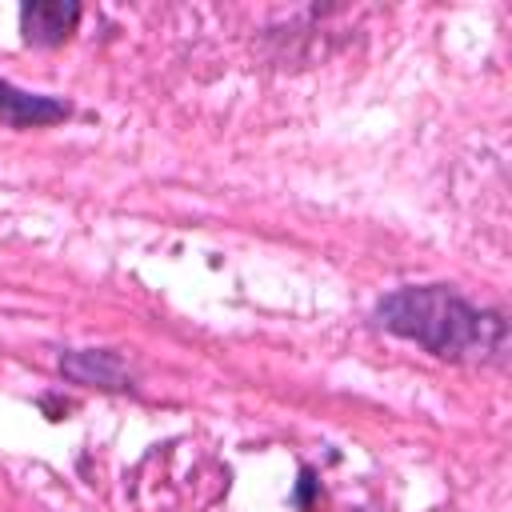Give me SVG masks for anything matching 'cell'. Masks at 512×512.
Listing matches in <instances>:
<instances>
[{
    "mask_svg": "<svg viewBox=\"0 0 512 512\" xmlns=\"http://www.w3.org/2000/svg\"><path fill=\"white\" fill-rule=\"evenodd\" d=\"M376 324L440 360H492L508 340L500 312H484L444 284H412L388 292L376 304Z\"/></svg>",
    "mask_w": 512,
    "mask_h": 512,
    "instance_id": "6da1fadb",
    "label": "cell"
},
{
    "mask_svg": "<svg viewBox=\"0 0 512 512\" xmlns=\"http://www.w3.org/2000/svg\"><path fill=\"white\" fill-rule=\"evenodd\" d=\"M60 372L76 384H88V388H104V392H124L128 388V368L116 352H104V348H76V352H64L60 356Z\"/></svg>",
    "mask_w": 512,
    "mask_h": 512,
    "instance_id": "7a4b0ae2",
    "label": "cell"
},
{
    "mask_svg": "<svg viewBox=\"0 0 512 512\" xmlns=\"http://www.w3.org/2000/svg\"><path fill=\"white\" fill-rule=\"evenodd\" d=\"M20 20H24V40L28 44L52 48V44L68 40V32L76 28L80 4H72V0L68 4L64 0H32V4H24Z\"/></svg>",
    "mask_w": 512,
    "mask_h": 512,
    "instance_id": "3957f363",
    "label": "cell"
},
{
    "mask_svg": "<svg viewBox=\"0 0 512 512\" xmlns=\"http://www.w3.org/2000/svg\"><path fill=\"white\" fill-rule=\"evenodd\" d=\"M68 116V104L64 100H52V96H36V92H20L12 88L8 80H0V120L4 124H16V128H44V124H56Z\"/></svg>",
    "mask_w": 512,
    "mask_h": 512,
    "instance_id": "277c9868",
    "label": "cell"
},
{
    "mask_svg": "<svg viewBox=\"0 0 512 512\" xmlns=\"http://www.w3.org/2000/svg\"><path fill=\"white\" fill-rule=\"evenodd\" d=\"M296 504H300V508L312 504V472H308V468L300 472V496H296Z\"/></svg>",
    "mask_w": 512,
    "mask_h": 512,
    "instance_id": "5b68a950",
    "label": "cell"
}]
</instances>
